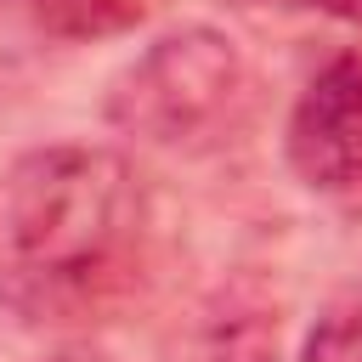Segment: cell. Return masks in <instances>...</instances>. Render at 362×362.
<instances>
[{
    "instance_id": "6da1fadb",
    "label": "cell",
    "mask_w": 362,
    "mask_h": 362,
    "mask_svg": "<svg viewBox=\"0 0 362 362\" xmlns=\"http://www.w3.org/2000/svg\"><path fill=\"white\" fill-rule=\"evenodd\" d=\"M136 226V175L107 147H34L6 181L17 272L51 294H96Z\"/></svg>"
},
{
    "instance_id": "7a4b0ae2",
    "label": "cell",
    "mask_w": 362,
    "mask_h": 362,
    "mask_svg": "<svg viewBox=\"0 0 362 362\" xmlns=\"http://www.w3.org/2000/svg\"><path fill=\"white\" fill-rule=\"evenodd\" d=\"M243 90V57L221 28H175L153 40L107 90V124L158 147H181L226 119Z\"/></svg>"
},
{
    "instance_id": "3957f363",
    "label": "cell",
    "mask_w": 362,
    "mask_h": 362,
    "mask_svg": "<svg viewBox=\"0 0 362 362\" xmlns=\"http://www.w3.org/2000/svg\"><path fill=\"white\" fill-rule=\"evenodd\" d=\"M288 170L311 192L362 187V51H339L288 113Z\"/></svg>"
},
{
    "instance_id": "277c9868",
    "label": "cell",
    "mask_w": 362,
    "mask_h": 362,
    "mask_svg": "<svg viewBox=\"0 0 362 362\" xmlns=\"http://www.w3.org/2000/svg\"><path fill=\"white\" fill-rule=\"evenodd\" d=\"M198 362H277V300L260 277H238L209 294L198 322Z\"/></svg>"
},
{
    "instance_id": "5b68a950",
    "label": "cell",
    "mask_w": 362,
    "mask_h": 362,
    "mask_svg": "<svg viewBox=\"0 0 362 362\" xmlns=\"http://www.w3.org/2000/svg\"><path fill=\"white\" fill-rule=\"evenodd\" d=\"M34 23L57 40H107L147 17V0H28Z\"/></svg>"
},
{
    "instance_id": "8992f818",
    "label": "cell",
    "mask_w": 362,
    "mask_h": 362,
    "mask_svg": "<svg viewBox=\"0 0 362 362\" xmlns=\"http://www.w3.org/2000/svg\"><path fill=\"white\" fill-rule=\"evenodd\" d=\"M300 362H362V300H339L305 334Z\"/></svg>"
},
{
    "instance_id": "52a82bcc",
    "label": "cell",
    "mask_w": 362,
    "mask_h": 362,
    "mask_svg": "<svg viewBox=\"0 0 362 362\" xmlns=\"http://www.w3.org/2000/svg\"><path fill=\"white\" fill-rule=\"evenodd\" d=\"M328 17H339V23H362V0H317Z\"/></svg>"
},
{
    "instance_id": "ba28073f",
    "label": "cell",
    "mask_w": 362,
    "mask_h": 362,
    "mask_svg": "<svg viewBox=\"0 0 362 362\" xmlns=\"http://www.w3.org/2000/svg\"><path fill=\"white\" fill-rule=\"evenodd\" d=\"M51 362H107L102 351H90V345H74V351H57Z\"/></svg>"
}]
</instances>
